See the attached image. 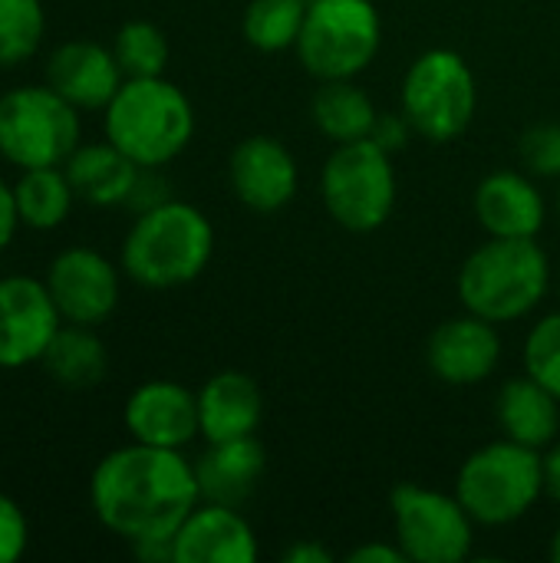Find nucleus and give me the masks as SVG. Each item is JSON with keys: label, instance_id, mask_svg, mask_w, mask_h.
<instances>
[{"label": "nucleus", "instance_id": "1", "mask_svg": "<svg viewBox=\"0 0 560 563\" xmlns=\"http://www.w3.org/2000/svg\"><path fill=\"white\" fill-rule=\"evenodd\" d=\"M198 501L195 465L182 449L132 442L102 455L89 478L96 521L129 544L172 541Z\"/></svg>", "mask_w": 560, "mask_h": 563}, {"label": "nucleus", "instance_id": "2", "mask_svg": "<svg viewBox=\"0 0 560 563\" xmlns=\"http://www.w3.org/2000/svg\"><path fill=\"white\" fill-rule=\"evenodd\" d=\"M215 254V228L188 201L168 198L142 211L122 241V274L149 290L185 287L201 277Z\"/></svg>", "mask_w": 560, "mask_h": 563}, {"label": "nucleus", "instance_id": "3", "mask_svg": "<svg viewBox=\"0 0 560 563\" xmlns=\"http://www.w3.org/2000/svg\"><path fill=\"white\" fill-rule=\"evenodd\" d=\"M102 132L139 168H162L188 148L195 109L165 76L125 79L102 109Z\"/></svg>", "mask_w": 560, "mask_h": 563}, {"label": "nucleus", "instance_id": "4", "mask_svg": "<svg viewBox=\"0 0 560 563\" xmlns=\"http://www.w3.org/2000/svg\"><path fill=\"white\" fill-rule=\"evenodd\" d=\"M551 287L548 254L535 238H492L459 271V297L469 313L492 323L528 317Z\"/></svg>", "mask_w": 560, "mask_h": 563}, {"label": "nucleus", "instance_id": "5", "mask_svg": "<svg viewBox=\"0 0 560 563\" xmlns=\"http://www.w3.org/2000/svg\"><path fill=\"white\" fill-rule=\"evenodd\" d=\"M455 495L475 525H515L545 495V455L512 439L488 442L462 462Z\"/></svg>", "mask_w": 560, "mask_h": 563}, {"label": "nucleus", "instance_id": "6", "mask_svg": "<svg viewBox=\"0 0 560 563\" xmlns=\"http://www.w3.org/2000/svg\"><path fill=\"white\" fill-rule=\"evenodd\" d=\"M79 142V109L53 86L30 82L0 96V155L20 172L63 165Z\"/></svg>", "mask_w": 560, "mask_h": 563}, {"label": "nucleus", "instance_id": "7", "mask_svg": "<svg viewBox=\"0 0 560 563\" xmlns=\"http://www.w3.org/2000/svg\"><path fill=\"white\" fill-rule=\"evenodd\" d=\"M320 195L340 228L353 234L383 228L396 208V172L389 152L373 135L337 145L323 165Z\"/></svg>", "mask_w": 560, "mask_h": 563}, {"label": "nucleus", "instance_id": "8", "mask_svg": "<svg viewBox=\"0 0 560 563\" xmlns=\"http://www.w3.org/2000/svg\"><path fill=\"white\" fill-rule=\"evenodd\" d=\"M383 23L370 0H310L297 56L310 76L353 79L380 53Z\"/></svg>", "mask_w": 560, "mask_h": 563}, {"label": "nucleus", "instance_id": "9", "mask_svg": "<svg viewBox=\"0 0 560 563\" xmlns=\"http://www.w3.org/2000/svg\"><path fill=\"white\" fill-rule=\"evenodd\" d=\"M479 106V86L455 49H426L403 79V115L429 142L459 139Z\"/></svg>", "mask_w": 560, "mask_h": 563}, {"label": "nucleus", "instance_id": "10", "mask_svg": "<svg viewBox=\"0 0 560 563\" xmlns=\"http://www.w3.org/2000/svg\"><path fill=\"white\" fill-rule=\"evenodd\" d=\"M396 544L413 563H462L475 544V518L459 495L403 482L389 495Z\"/></svg>", "mask_w": 560, "mask_h": 563}, {"label": "nucleus", "instance_id": "11", "mask_svg": "<svg viewBox=\"0 0 560 563\" xmlns=\"http://www.w3.org/2000/svg\"><path fill=\"white\" fill-rule=\"evenodd\" d=\"M63 317L46 280L30 274L0 277V369L43 363Z\"/></svg>", "mask_w": 560, "mask_h": 563}, {"label": "nucleus", "instance_id": "12", "mask_svg": "<svg viewBox=\"0 0 560 563\" xmlns=\"http://www.w3.org/2000/svg\"><path fill=\"white\" fill-rule=\"evenodd\" d=\"M63 323L99 327L119 307V267L92 247L59 251L43 274Z\"/></svg>", "mask_w": 560, "mask_h": 563}, {"label": "nucleus", "instance_id": "13", "mask_svg": "<svg viewBox=\"0 0 560 563\" xmlns=\"http://www.w3.org/2000/svg\"><path fill=\"white\" fill-rule=\"evenodd\" d=\"M122 422L132 442L158 445V449H185L198 426V393L172 379H149L132 389L122 409Z\"/></svg>", "mask_w": 560, "mask_h": 563}, {"label": "nucleus", "instance_id": "14", "mask_svg": "<svg viewBox=\"0 0 560 563\" xmlns=\"http://www.w3.org/2000/svg\"><path fill=\"white\" fill-rule=\"evenodd\" d=\"M498 323L465 313L439 323L426 343L429 369L446 386H479L485 383L502 360V336Z\"/></svg>", "mask_w": 560, "mask_h": 563}, {"label": "nucleus", "instance_id": "15", "mask_svg": "<svg viewBox=\"0 0 560 563\" xmlns=\"http://www.w3.org/2000/svg\"><path fill=\"white\" fill-rule=\"evenodd\" d=\"M228 178L241 205L271 214L297 195V158L274 135H248L231 152Z\"/></svg>", "mask_w": 560, "mask_h": 563}, {"label": "nucleus", "instance_id": "16", "mask_svg": "<svg viewBox=\"0 0 560 563\" xmlns=\"http://www.w3.org/2000/svg\"><path fill=\"white\" fill-rule=\"evenodd\" d=\"M122 82L125 76L116 63L112 46H99L92 40H69L46 56V86H53L79 112L106 109Z\"/></svg>", "mask_w": 560, "mask_h": 563}, {"label": "nucleus", "instance_id": "17", "mask_svg": "<svg viewBox=\"0 0 560 563\" xmlns=\"http://www.w3.org/2000/svg\"><path fill=\"white\" fill-rule=\"evenodd\" d=\"M175 563H254L257 538L238 508L198 501L172 538Z\"/></svg>", "mask_w": 560, "mask_h": 563}, {"label": "nucleus", "instance_id": "18", "mask_svg": "<svg viewBox=\"0 0 560 563\" xmlns=\"http://www.w3.org/2000/svg\"><path fill=\"white\" fill-rule=\"evenodd\" d=\"M261 419H264V393L241 369L215 373L198 389V426L205 442L248 439L257 432Z\"/></svg>", "mask_w": 560, "mask_h": 563}, {"label": "nucleus", "instance_id": "19", "mask_svg": "<svg viewBox=\"0 0 560 563\" xmlns=\"http://www.w3.org/2000/svg\"><path fill=\"white\" fill-rule=\"evenodd\" d=\"M475 214L492 238H538L545 198L525 172H492L475 188Z\"/></svg>", "mask_w": 560, "mask_h": 563}, {"label": "nucleus", "instance_id": "20", "mask_svg": "<svg viewBox=\"0 0 560 563\" xmlns=\"http://www.w3.org/2000/svg\"><path fill=\"white\" fill-rule=\"evenodd\" d=\"M264 472H267V452L254 435L231 439V442H208V452L195 462L201 501H215L228 508H241L254 495Z\"/></svg>", "mask_w": 560, "mask_h": 563}, {"label": "nucleus", "instance_id": "21", "mask_svg": "<svg viewBox=\"0 0 560 563\" xmlns=\"http://www.w3.org/2000/svg\"><path fill=\"white\" fill-rule=\"evenodd\" d=\"M63 172L73 185L76 201L92 208H116L125 205L132 195V185L139 178V165L116 148L109 139L102 142H79L76 152L63 162Z\"/></svg>", "mask_w": 560, "mask_h": 563}, {"label": "nucleus", "instance_id": "22", "mask_svg": "<svg viewBox=\"0 0 560 563\" xmlns=\"http://www.w3.org/2000/svg\"><path fill=\"white\" fill-rule=\"evenodd\" d=\"M495 416L505 439L531 449H545L554 442L560 429V399L548 386H541L535 376L525 373L502 386Z\"/></svg>", "mask_w": 560, "mask_h": 563}, {"label": "nucleus", "instance_id": "23", "mask_svg": "<svg viewBox=\"0 0 560 563\" xmlns=\"http://www.w3.org/2000/svg\"><path fill=\"white\" fill-rule=\"evenodd\" d=\"M314 125L337 145L370 139L376 129V106L353 79H323L310 102Z\"/></svg>", "mask_w": 560, "mask_h": 563}, {"label": "nucleus", "instance_id": "24", "mask_svg": "<svg viewBox=\"0 0 560 563\" xmlns=\"http://www.w3.org/2000/svg\"><path fill=\"white\" fill-rule=\"evenodd\" d=\"M43 369L63 389H92L106 379L109 353L92 327L63 323L43 356Z\"/></svg>", "mask_w": 560, "mask_h": 563}, {"label": "nucleus", "instance_id": "25", "mask_svg": "<svg viewBox=\"0 0 560 563\" xmlns=\"http://www.w3.org/2000/svg\"><path fill=\"white\" fill-rule=\"evenodd\" d=\"M13 198H17L20 224L30 231H56L69 218L76 201L63 165L23 168V175L13 185Z\"/></svg>", "mask_w": 560, "mask_h": 563}, {"label": "nucleus", "instance_id": "26", "mask_svg": "<svg viewBox=\"0 0 560 563\" xmlns=\"http://www.w3.org/2000/svg\"><path fill=\"white\" fill-rule=\"evenodd\" d=\"M307 16V0H251L244 10V36L261 53L297 46Z\"/></svg>", "mask_w": 560, "mask_h": 563}, {"label": "nucleus", "instance_id": "27", "mask_svg": "<svg viewBox=\"0 0 560 563\" xmlns=\"http://www.w3.org/2000/svg\"><path fill=\"white\" fill-rule=\"evenodd\" d=\"M46 33L43 0H0V69H17L36 56Z\"/></svg>", "mask_w": 560, "mask_h": 563}, {"label": "nucleus", "instance_id": "28", "mask_svg": "<svg viewBox=\"0 0 560 563\" xmlns=\"http://www.w3.org/2000/svg\"><path fill=\"white\" fill-rule=\"evenodd\" d=\"M112 53L125 79L162 76L168 66V36L149 20H129L112 40Z\"/></svg>", "mask_w": 560, "mask_h": 563}, {"label": "nucleus", "instance_id": "29", "mask_svg": "<svg viewBox=\"0 0 560 563\" xmlns=\"http://www.w3.org/2000/svg\"><path fill=\"white\" fill-rule=\"evenodd\" d=\"M525 373L560 399V313L538 320L525 340Z\"/></svg>", "mask_w": 560, "mask_h": 563}, {"label": "nucleus", "instance_id": "30", "mask_svg": "<svg viewBox=\"0 0 560 563\" xmlns=\"http://www.w3.org/2000/svg\"><path fill=\"white\" fill-rule=\"evenodd\" d=\"M518 158L528 168V175L538 178H560V125L558 122H538L521 132Z\"/></svg>", "mask_w": 560, "mask_h": 563}, {"label": "nucleus", "instance_id": "31", "mask_svg": "<svg viewBox=\"0 0 560 563\" xmlns=\"http://www.w3.org/2000/svg\"><path fill=\"white\" fill-rule=\"evenodd\" d=\"M30 544V525L23 508L0 492V563H17L26 554Z\"/></svg>", "mask_w": 560, "mask_h": 563}, {"label": "nucleus", "instance_id": "32", "mask_svg": "<svg viewBox=\"0 0 560 563\" xmlns=\"http://www.w3.org/2000/svg\"><path fill=\"white\" fill-rule=\"evenodd\" d=\"M162 201H168V185H165V178L158 175V168H142L125 205L135 208V211L142 214V211H149V208H155V205H162Z\"/></svg>", "mask_w": 560, "mask_h": 563}, {"label": "nucleus", "instance_id": "33", "mask_svg": "<svg viewBox=\"0 0 560 563\" xmlns=\"http://www.w3.org/2000/svg\"><path fill=\"white\" fill-rule=\"evenodd\" d=\"M409 135H416V132H413V125H409V119H406V115H393V112H386V115H380V119H376L373 139H376L386 152L403 148Z\"/></svg>", "mask_w": 560, "mask_h": 563}, {"label": "nucleus", "instance_id": "34", "mask_svg": "<svg viewBox=\"0 0 560 563\" xmlns=\"http://www.w3.org/2000/svg\"><path fill=\"white\" fill-rule=\"evenodd\" d=\"M20 224V214H17V198H13V185H7L0 178V251L10 247L13 234H17Z\"/></svg>", "mask_w": 560, "mask_h": 563}, {"label": "nucleus", "instance_id": "35", "mask_svg": "<svg viewBox=\"0 0 560 563\" xmlns=\"http://www.w3.org/2000/svg\"><path fill=\"white\" fill-rule=\"evenodd\" d=\"M350 563H406L399 544H363L350 554Z\"/></svg>", "mask_w": 560, "mask_h": 563}, {"label": "nucleus", "instance_id": "36", "mask_svg": "<svg viewBox=\"0 0 560 563\" xmlns=\"http://www.w3.org/2000/svg\"><path fill=\"white\" fill-rule=\"evenodd\" d=\"M284 563H333V554L320 541H297L284 551Z\"/></svg>", "mask_w": 560, "mask_h": 563}, {"label": "nucleus", "instance_id": "37", "mask_svg": "<svg viewBox=\"0 0 560 563\" xmlns=\"http://www.w3.org/2000/svg\"><path fill=\"white\" fill-rule=\"evenodd\" d=\"M545 495L560 505V442L545 455Z\"/></svg>", "mask_w": 560, "mask_h": 563}, {"label": "nucleus", "instance_id": "38", "mask_svg": "<svg viewBox=\"0 0 560 563\" xmlns=\"http://www.w3.org/2000/svg\"><path fill=\"white\" fill-rule=\"evenodd\" d=\"M551 561L560 563V528L554 531V538H551Z\"/></svg>", "mask_w": 560, "mask_h": 563}, {"label": "nucleus", "instance_id": "39", "mask_svg": "<svg viewBox=\"0 0 560 563\" xmlns=\"http://www.w3.org/2000/svg\"><path fill=\"white\" fill-rule=\"evenodd\" d=\"M558 214H560V191H558Z\"/></svg>", "mask_w": 560, "mask_h": 563}]
</instances>
